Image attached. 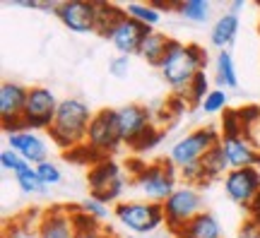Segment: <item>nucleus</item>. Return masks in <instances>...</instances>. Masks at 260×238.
I'll return each instance as SVG.
<instances>
[{
  "instance_id": "nucleus-1",
  "label": "nucleus",
  "mask_w": 260,
  "mask_h": 238,
  "mask_svg": "<svg viewBox=\"0 0 260 238\" xmlns=\"http://www.w3.org/2000/svg\"><path fill=\"white\" fill-rule=\"evenodd\" d=\"M207 67V51L198 44H183L178 39H171L167 46V53L159 63L161 80L174 94H186L195 75Z\"/></svg>"
},
{
  "instance_id": "nucleus-2",
  "label": "nucleus",
  "mask_w": 260,
  "mask_h": 238,
  "mask_svg": "<svg viewBox=\"0 0 260 238\" xmlns=\"http://www.w3.org/2000/svg\"><path fill=\"white\" fill-rule=\"evenodd\" d=\"M94 113L89 104L80 96H65L60 99L56 109V118L53 125L48 128L51 142L63 149V152H75L80 147L87 145V132L92 125Z\"/></svg>"
},
{
  "instance_id": "nucleus-3",
  "label": "nucleus",
  "mask_w": 260,
  "mask_h": 238,
  "mask_svg": "<svg viewBox=\"0 0 260 238\" xmlns=\"http://www.w3.org/2000/svg\"><path fill=\"white\" fill-rule=\"evenodd\" d=\"M178 178L181 174L169 159H154L133 176V188L140 192V200L164 205L178 188Z\"/></svg>"
},
{
  "instance_id": "nucleus-4",
  "label": "nucleus",
  "mask_w": 260,
  "mask_h": 238,
  "mask_svg": "<svg viewBox=\"0 0 260 238\" xmlns=\"http://www.w3.org/2000/svg\"><path fill=\"white\" fill-rule=\"evenodd\" d=\"M87 185H89V195L92 197L116 207L118 202H123V192L130 185V181L121 166L106 156V159H99L96 164H89Z\"/></svg>"
},
{
  "instance_id": "nucleus-5",
  "label": "nucleus",
  "mask_w": 260,
  "mask_h": 238,
  "mask_svg": "<svg viewBox=\"0 0 260 238\" xmlns=\"http://www.w3.org/2000/svg\"><path fill=\"white\" fill-rule=\"evenodd\" d=\"M222 142V132L219 128L214 125H200V128L190 130L188 135L174 142L171 149H169V161L176 166L178 171L183 166H190V164H200L205 156L210 154V149Z\"/></svg>"
},
{
  "instance_id": "nucleus-6",
  "label": "nucleus",
  "mask_w": 260,
  "mask_h": 238,
  "mask_svg": "<svg viewBox=\"0 0 260 238\" xmlns=\"http://www.w3.org/2000/svg\"><path fill=\"white\" fill-rule=\"evenodd\" d=\"M113 219L118 221L123 229L133 231L138 236H147L164 224V210L157 202L123 200L113 207Z\"/></svg>"
},
{
  "instance_id": "nucleus-7",
  "label": "nucleus",
  "mask_w": 260,
  "mask_h": 238,
  "mask_svg": "<svg viewBox=\"0 0 260 238\" xmlns=\"http://www.w3.org/2000/svg\"><path fill=\"white\" fill-rule=\"evenodd\" d=\"M164 210V224L171 233H176L181 226H186L190 219L205 212V197L200 188L181 183L176 190L169 195V200L161 205Z\"/></svg>"
},
{
  "instance_id": "nucleus-8",
  "label": "nucleus",
  "mask_w": 260,
  "mask_h": 238,
  "mask_svg": "<svg viewBox=\"0 0 260 238\" xmlns=\"http://www.w3.org/2000/svg\"><path fill=\"white\" fill-rule=\"evenodd\" d=\"M60 99L51 92L48 87H29V96H27V109L22 116V130H34L41 132L53 125L56 118V109Z\"/></svg>"
},
{
  "instance_id": "nucleus-9",
  "label": "nucleus",
  "mask_w": 260,
  "mask_h": 238,
  "mask_svg": "<svg viewBox=\"0 0 260 238\" xmlns=\"http://www.w3.org/2000/svg\"><path fill=\"white\" fill-rule=\"evenodd\" d=\"M113 118H116V128H118V135H121V142L128 145L130 149L138 145L140 138L152 125H157L152 109L142 106V104H123L118 109H113Z\"/></svg>"
},
{
  "instance_id": "nucleus-10",
  "label": "nucleus",
  "mask_w": 260,
  "mask_h": 238,
  "mask_svg": "<svg viewBox=\"0 0 260 238\" xmlns=\"http://www.w3.org/2000/svg\"><path fill=\"white\" fill-rule=\"evenodd\" d=\"M121 135L116 128V118H113V109H102L94 113L89 132H87V149L96 154L99 159H106L121 147Z\"/></svg>"
},
{
  "instance_id": "nucleus-11",
  "label": "nucleus",
  "mask_w": 260,
  "mask_h": 238,
  "mask_svg": "<svg viewBox=\"0 0 260 238\" xmlns=\"http://www.w3.org/2000/svg\"><path fill=\"white\" fill-rule=\"evenodd\" d=\"M29 87L12 80H5L0 87V120L5 132H17L22 130V116L27 109Z\"/></svg>"
},
{
  "instance_id": "nucleus-12",
  "label": "nucleus",
  "mask_w": 260,
  "mask_h": 238,
  "mask_svg": "<svg viewBox=\"0 0 260 238\" xmlns=\"http://www.w3.org/2000/svg\"><path fill=\"white\" fill-rule=\"evenodd\" d=\"M224 192L232 202L239 207L248 210L255 197L260 195V168L248 166V168H232L224 178Z\"/></svg>"
},
{
  "instance_id": "nucleus-13",
  "label": "nucleus",
  "mask_w": 260,
  "mask_h": 238,
  "mask_svg": "<svg viewBox=\"0 0 260 238\" xmlns=\"http://www.w3.org/2000/svg\"><path fill=\"white\" fill-rule=\"evenodd\" d=\"M56 17L65 29L75 34H94L96 31V3L87 0H63L58 5Z\"/></svg>"
},
{
  "instance_id": "nucleus-14",
  "label": "nucleus",
  "mask_w": 260,
  "mask_h": 238,
  "mask_svg": "<svg viewBox=\"0 0 260 238\" xmlns=\"http://www.w3.org/2000/svg\"><path fill=\"white\" fill-rule=\"evenodd\" d=\"M152 29H147L145 24H140L135 22L133 17L128 15H123L118 22H116V27L109 31V44H111L118 55H138V48L142 44V39L147 37Z\"/></svg>"
},
{
  "instance_id": "nucleus-15",
  "label": "nucleus",
  "mask_w": 260,
  "mask_h": 238,
  "mask_svg": "<svg viewBox=\"0 0 260 238\" xmlns=\"http://www.w3.org/2000/svg\"><path fill=\"white\" fill-rule=\"evenodd\" d=\"M39 238H77L75 207L53 205L44 210V219L39 226Z\"/></svg>"
},
{
  "instance_id": "nucleus-16",
  "label": "nucleus",
  "mask_w": 260,
  "mask_h": 238,
  "mask_svg": "<svg viewBox=\"0 0 260 238\" xmlns=\"http://www.w3.org/2000/svg\"><path fill=\"white\" fill-rule=\"evenodd\" d=\"M8 147L12 152H17L27 164L39 166L48 161V142L34 130H17L8 132Z\"/></svg>"
},
{
  "instance_id": "nucleus-17",
  "label": "nucleus",
  "mask_w": 260,
  "mask_h": 238,
  "mask_svg": "<svg viewBox=\"0 0 260 238\" xmlns=\"http://www.w3.org/2000/svg\"><path fill=\"white\" fill-rule=\"evenodd\" d=\"M222 149H224L226 161H229L232 168H248V166H255V168H258L260 152L243 138V135L222 138Z\"/></svg>"
},
{
  "instance_id": "nucleus-18",
  "label": "nucleus",
  "mask_w": 260,
  "mask_h": 238,
  "mask_svg": "<svg viewBox=\"0 0 260 238\" xmlns=\"http://www.w3.org/2000/svg\"><path fill=\"white\" fill-rule=\"evenodd\" d=\"M41 219H44V210H39V207L24 210L22 214L12 217V219L5 224L3 238H39Z\"/></svg>"
},
{
  "instance_id": "nucleus-19",
  "label": "nucleus",
  "mask_w": 260,
  "mask_h": 238,
  "mask_svg": "<svg viewBox=\"0 0 260 238\" xmlns=\"http://www.w3.org/2000/svg\"><path fill=\"white\" fill-rule=\"evenodd\" d=\"M176 238H224L222 221L212 212H203L174 233Z\"/></svg>"
},
{
  "instance_id": "nucleus-20",
  "label": "nucleus",
  "mask_w": 260,
  "mask_h": 238,
  "mask_svg": "<svg viewBox=\"0 0 260 238\" xmlns=\"http://www.w3.org/2000/svg\"><path fill=\"white\" fill-rule=\"evenodd\" d=\"M239 34V15H232L229 10L214 19L212 29H210V44L217 51H229L234 39Z\"/></svg>"
},
{
  "instance_id": "nucleus-21",
  "label": "nucleus",
  "mask_w": 260,
  "mask_h": 238,
  "mask_svg": "<svg viewBox=\"0 0 260 238\" xmlns=\"http://www.w3.org/2000/svg\"><path fill=\"white\" fill-rule=\"evenodd\" d=\"M171 39L167 37V34H159V31H149L147 37L142 39V44H140L138 48V58H142L145 63L154 65V67H159V63H161V58H164V53H167V46Z\"/></svg>"
},
{
  "instance_id": "nucleus-22",
  "label": "nucleus",
  "mask_w": 260,
  "mask_h": 238,
  "mask_svg": "<svg viewBox=\"0 0 260 238\" xmlns=\"http://www.w3.org/2000/svg\"><path fill=\"white\" fill-rule=\"evenodd\" d=\"M200 166H203V174H205V185L212 183V181H219V178H222V181L226 178V174L232 171V166H229V161H226L222 142L214 147V149H210V154L200 161Z\"/></svg>"
},
{
  "instance_id": "nucleus-23",
  "label": "nucleus",
  "mask_w": 260,
  "mask_h": 238,
  "mask_svg": "<svg viewBox=\"0 0 260 238\" xmlns=\"http://www.w3.org/2000/svg\"><path fill=\"white\" fill-rule=\"evenodd\" d=\"M214 80L217 87L222 89H236L239 87V75H236V65L229 51H219L214 58Z\"/></svg>"
},
{
  "instance_id": "nucleus-24",
  "label": "nucleus",
  "mask_w": 260,
  "mask_h": 238,
  "mask_svg": "<svg viewBox=\"0 0 260 238\" xmlns=\"http://www.w3.org/2000/svg\"><path fill=\"white\" fill-rule=\"evenodd\" d=\"M236 111H239V118H241L243 138L260 152V106L251 104V106H241Z\"/></svg>"
},
{
  "instance_id": "nucleus-25",
  "label": "nucleus",
  "mask_w": 260,
  "mask_h": 238,
  "mask_svg": "<svg viewBox=\"0 0 260 238\" xmlns=\"http://www.w3.org/2000/svg\"><path fill=\"white\" fill-rule=\"evenodd\" d=\"M125 15V10L113 5V3H96V31L99 37H109V31L116 27V22Z\"/></svg>"
},
{
  "instance_id": "nucleus-26",
  "label": "nucleus",
  "mask_w": 260,
  "mask_h": 238,
  "mask_svg": "<svg viewBox=\"0 0 260 238\" xmlns=\"http://www.w3.org/2000/svg\"><path fill=\"white\" fill-rule=\"evenodd\" d=\"M174 12H178L183 19L188 22H195V24H203L210 19V12H212V5L207 0H186V3H176L174 5Z\"/></svg>"
},
{
  "instance_id": "nucleus-27",
  "label": "nucleus",
  "mask_w": 260,
  "mask_h": 238,
  "mask_svg": "<svg viewBox=\"0 0 260 238\" xmlns=\"http://www.w3.org/2000/svg\"><path fill=\"white\" fill-rule=\"evenodd\" d=\"M123 10H125L128 17H133L140 24H145L147 29H154L161 22V12L152 3H128Z\"/></svg>"
},
{
  "instance_id": "nucleus-28",
  "label": "nucleus",
  "mask_w": 260,
  "mask_h": 238,
  "mask_svg": "<svg viewBox=\"0 0 260 238\" xmlns=\"http://www.w3.org/2000/svg\"><path fill=\"white\" fill-rule=\"evenodd\" d=\"M77 210L82 212V214H87L89 219H94L96 224H104V221H109L113 217L111 205L96 200V197H92V195H87V197H82V200L77 202Z\"/></svg>"
},
{
  "instance_id": "nucleus-29",
  "label": "nucleus",
  "mask_w": 260,
  "mask_h": 238,
  "mask_svg": "<svg viewBox=\"0 0 260 238\" xmlns=\"http://www.w3.org/2000/svg\"><path fill=\"white\" fill-rule=\"evenodd\" d=\"M210 92H212V89H210V77H207V73L203 70V73L195 75V80L190 82V87L186 89L183 99H186L190 106H200V104L205 101V96H207Z\"/></svg>"
},
{
  "instance_id": "nucleus-30",
  "label": "nucleus",
  "mask_w": 260,
  "mask_h": 238,
  "mask_svg": "<svg viewBox=\"0 0 260 238\" xmlns=\"http://www.w3.org/2000/svg\"><path fill=\"white\" fill-rule=\"evenodd\" d=\"M15 183H17V188L24 192V195H41V192L46 190L44 183L39 181L37 168H34V166H27L24 171L15 174Z\"/></svg>"
},
{
  "instance_id": "nucleus-31",
  "label": "nucleus",
  "mask_w": 260,
  "mask_h": 238,
  "mask_svg": "<svg viewBox=\"0 0 260 238\" xmlns=\"http://www.w3.org/2000/svg\"><path fill=\"white\" fill-rule=\"evenodd\" d=\"M226 106H229V94H226V89H222V87H214L212 92L205 96L203 104H200V109H203L205 113H210V116L224 113Z\"/></svg>"
},
{
  "instance_id": "nucleus-32",
  "label": "nucleus",
  "mask_w": 260,
  "mask_h": 238,
  "mask_svg": "<svg viewBox=\"0 0 260 238\" xmlns=\"http://www.w3.org/2000/svg\"><path fill=\"white\" fill-rule=\"evenodd\" d=\"M37 168V176H39V181L44 183V188H51V185H58L60 181H63V171H60V166L56 164V161H44V164H39L34 166Z\"/></svg>"
},
{
  "instance_id": "nucleus-33",
  "label": "nucleus",
  "mask_w": 260,
  "mask_h": 238,
  "mask_svg": "<svg viewBox=\"0 0 260 238\" xmlns=\"http://www.w3.org/2000/svg\"><path fill=\"white\" fill-rule=\"evenodd\" d=\"M0 166H3V171H10V174H19V171H24L27 166H31V164H27L22 156L17 154V152H12V149H3L0 152Z\"/></svg>"
},
{
  "instance_id": "nucleus-34",
  "label": "nucleus",
  "mask_w": 260,
  "mask_h": 238,
  "mask_svg": "<svg viewBox=\"0 0 260 238\" xmlns=\"http://www.w3.org/2000/svg\"><path fill=\"white\" fill-rule=\"evenodd\" d=\"M178 174H181V181H183L186 185H195V188H203L205 185V174H203V166L200 164L183 166Z\"/></svg>"
},
{
  "instance_id": "nucleus-35",
  "label": "nucleus",
  "mask_w": 260,
  "mask_h": 238,
  "mask_svg": "<svg viewBox=\"0 0 260 238\" xmlns=\"http://www.w3.org/2000/svg\"><path fill=\"white\" fill-rule=\"evenodd\" d=\"M161 135H164V130L157 128V125H152V128L140 138V142L135 147H133V152H145V149H152V147L157 145L159 140H161Z\"/></svg>"
},
{
  "instance_id": "nucleus-36",
  "label": "nucleus",
  "mask_w": 260,
  "mask_h": 238,
  "mask_svg": "<svg viewBox=\"0 0 260 238\" xmlns=\"http://www.w3.org/2000/svg\"><path fill=\"white\" fill-rule=\"evenodd\" d=\"M109 73H111L113 77H118V80L128 77V73H130V55H116L111 63H109Z\"/></svg>"
},
{
  "instance_id": "nucleus-37",
  "label": "nucleus",
  "mask_w": 260,
  "mask_h": 238,
  "mask_svg": "<svg viewBox=\"0 0 260 238\" xmlns=\"http://www.w3.org/2000/svg\"><path fill=\"white\" fill-rule=\"evenodd\" d=\"M239 238H260V221L248 217L239 229Z\"/></svg>"
},
{
  "instance_id": "nucleus-38",
  "label": "nucleus",
  "mask_w": 260,
  "mask_h": 238,
  "mask_svg": "<svg viewBox=\"0 0 260 238\" xmlns=\"http://www.w3.org/2000/svg\"><path fill=\"white\" fill-rule=\"evenodd\" d=\"M248 217H253V219L260 221V195L255 197V202H253L251 207H248Z\"/></svg>"
},
{
  "instance_id": "nucleus-39",
  "label": "nucleus",
  "mask_w": 260,
  "mask_h": 238,
  "mask_svg": "<svg viewBox=\"0 0 260 238\" xmlns=\"http://www.w3.org/2000/svg\"><path fill=\"white\" fill-rule=\"evenodd\" d=\"M243 8H246V0H234L232 5H229V12H232V15H239Z\"/></svg>"
},
{
  "instance_id": "nucleus-40",
  "label": "nucleus",
  "mask_w": 260,
  "mask_h": 238,
  "mask_svg": "<svg viewBox=\"0 0 260 238\" xmlns=\"http://www.w3.org/2000/svg\"><path fill=\"white\" fill-rule=\"evenodd\" d=\"M258 29H260V24H258Z\"/></svg>"
}]
</instances>
